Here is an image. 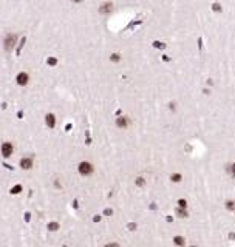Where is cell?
I'll use <instances>...</instances> for the list:
<instances>
[{"label": "cell", "instance_id": "cell-1", "mask_svg": "<svg viewBox=\"0 0 235 247\" xmlns=\"http://www.w3.org/2000/svg\"><path fill=\"white\" fill-rule=\"evenodd\" d=\"M77 170H79V173L82 174V176H90V174L93 173V165L90 164V162H87V161H84V162H81L79 164V167H77Z\"/></svg>", "mask_w": 235, "mask_h": 247}, {"label": "cell", "instance_id": "cell-7", "mask_svg": "<svg viewBox=\"0 0 235 247\" xmlns=\"http://www.w3.org/2000/svg\"><path fill=\"white\" fill-rule=\"evenodd\" d=\"M20 167H22L23 170H29V168L33 167V161H31L29 158H23V159L20 161Z\"/></svg>", "mask_w": 235, "mask_h": 247}, {"label": "cell", "instance_id": "cell-17", "mask_svg": "<svg viewBox=\"0 0 235 247\" xmlns=\"http://www.w3.org/2000/svg\"><path fill=\"white\" fill-rule=\"evenodd\" d=\"M47 62H48V65L54 67L56 63H57V59H54V57H48V60H47Z\"/></svg>", "mask_w": 235, "mask_h": 247}, {"label": "cell", "instance_id": "cell-18", "mask_svg": "<svg viewBox=\"0 0 235 247\" xmlns=\"http://www.w3.org/2000/svg\"><path fill=\"white\" fill-rule=\"evenodd\" d=\"M135 182H136V185H138V187H142V185L146 184V181H144L142 178H138V179H136Z\"/></svg>", "mask_w": 235, "mask_h": 247}, {"label": "cell", "instance_id": "cell-11", "mask_svg": "<svg viewBox=\"0 0 235 247\" xmlns=\"http://www.w3.org/2000/svg\"><path fill=\"white\" fill-rule=\"evenodd\" d=\"M173 242H175L176 246H184L186 244V241H184L183 236H175V238H173Z\"/></svg>", "mask_w": 235, "mask_h": 247}, {"label": "cell", "instance_id": "cell-19", "mask_svg": "<svg viewBox=\"0 0 235 247\" xmlns=\"http://www.w3.org/2000/svg\"><path fill=\"white\" fill-rule=\"evenodd\" d=\"M71 2H74V3H79V2H82V0H71Z\"/></svg>", "mask_w": 235, "mask_h": 247}, {"label": "cell", "instance_id": "cell-3", "mask_svg": "<svg viewBox=\"0 0 235 247\" xmlns=\"http://www.w3.org/2000/svg\"><path fill=\"white\" fill-rule=\"evenodd\" d=\"M11 154H13V144H11V142L2 144V156L3 158H9Z\"/></svg>", "mask_w": 235, "mask_h": 247}, {"label": "cell", "instance_id": "cell-16", "mask_svg": "<svg viewBox=\"0 0 235 247\" xmlns=\"http://www.w3.org/2000/svg\"><path fill=\"white\" fill-rule=\"evenodd\" d=\"M178 207L187 208V201H186V199H180V201H178Z\"/></svg>", "mask_w": 235, "mask_h": 247}, {"label": "cell", "instance_id": "cell-2", "mask_svg": "<svg viewBox=\"0 0 235 247\" xmlns=\"http://www.w3.org/2000/svg\"><path fill=\"white\" fill-rule=\"evenodd\" d=\"M16 40H17L16 34H8V36L5 37V49H6V51H11V49H13Z\"/></svg>", "mask_w": 235, "mask_h": 247}, {"label": "cell", "instance_id": "cell-14", "mask_svg": "<svg viewBox=\"0 0 235 247\" xmlns=\"http://www.w3.org/2000/svg\"><path fill=\"white\" fill-rule=\"evenodd\" d=\"M22 192V185H16V187L11 188V195H16V193H20Z\"/></svg>", "mask_w": 235, "mask_h": 247}, {"label": "cell", "instance_id": "cell-10", "mask_svg": "<svg viewBox=\"0 0 235 247\" xmlns=\"http://www.w3.org/2000/svg\"><path fill=\"white\" fill-rule=\"evenodd\" d=\"M226 208H227V210H229V212H235V201H227V202H226Z\"/></svg>", "mask_w": 235, "mask_h": 247}, {"label": "cell", "instance_id": "cell-12", "mask_svg": "<svg viewBox=\"0 0 235 247\" xmlns=\"http://www.w3.org/2000/svg\"><path fill=\"white\" fill-rule=\"evenodd\" d=\"M57 229H59V224L56 222V221H51L50 224H48V230L54 232V230H57Z\"/></svg>", "mask_w": 235, "mask_h": 247}, {"label": "cell", "instance_id": "cell-6", "mask_svg": "<svg viewBox=\"0 0 235 247\" xmlns=\"http://www.w3.org/2000/svg\"><path fill=\"white\" fill-rule=\"evenodd\" d=\"M45 122H47V125L50 128H53L56 125V117H54V115H53V113H48L47 117H45Z\"/></svg>", "mask_w": 235, "mask_h": 247}, {"label": "cell", "instance_id": "cell-4", "mask_svg": "<svg viewBox=\"0 0 235 247\" xmlns=\"http://www.w3.org/2000/svg\"><path fill=\"white\" fill-rule=\"evenodd\" d=\"M16 81H17L19 85L25 87L26 83H28V81H29V76L26 74V73H19V74H17V77H16Z\"/></svg>", "mask_w": 235, "mask_h": 247}, {"label": "cell", "instance_id": "cell-8", "mask_svg": "<svg viewBox=\"0 0 235 247\" xmlns=\"http://www.w3.org/2000/svg\"><path fill=\"white\" fill-rule=\"evenodd\" d=\"M116 125L119 128H126V127H128V119H127V117H118V119H116Z\"/></svg>", "mask_w": 235, "mask_h": 247}, {"label": "cell", "instance_id": "cell-5", "mask_svg": "<svg viewBox=\"0 0 235 247\" xmlns=\"http://www.w3.org/2000/svg\"><path fill=\"white\" fill-rule=\"evenodd\" d=\"M111 9H113L111 2H107V3H102V5H101L99 13H102V14H108V13H111Z\"/></svg>", "mask_w": 235, "mask_h": 247}, {"label": "cell", "instance_id": "cell-15", "mask_svg": "<svg viewBox=\"0 0 235 247\" xmlns=\"http://www.w3.org/2000/svg\"><path fill=\"white\" fill-rule=\"evenodd\" d=\"M110 60H111V62H119V60H121V56L119 54H111V56H110Z\"/></svg>", "mask_w": 235, "mask_h": 247}, {"label": "cell", "instance_id": "cell-13", "mask_svg": "<svg viewBox=\"0 0 235 247\" xmlns=\"http://www.w3.org/2000/svg\"><path fill=\"white\" fill-rule=\"evenodd\" d=\"M170 179H172L173 182H180L181 179H183V176H181L180 173H175V174H172V178H170Z\"/></svg>", "mask_w": 235, "mask_h": 247}, {"label": "cell", "instance_id": "cell-9", "mask_svg": "<svg viewBox=\"0 0 235 247\" xmlns=\"http://www.w3.org/2000/svg\"><path fill=\"white\" fill-rule=\"evenodd\" d=\"M176 215L180 216V218H186V216H187V212H186V208H183V207H178L176 208Z\"/></svg>", "mask_w": 235, "mask_h": 247}]
</instances>
